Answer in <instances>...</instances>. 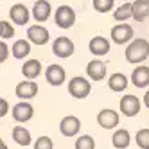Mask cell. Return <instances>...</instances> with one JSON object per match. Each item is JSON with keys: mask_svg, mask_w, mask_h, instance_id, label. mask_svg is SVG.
<instances>
[{"mask_svg": "<svg viewBox=\"0 0 149 149\" xmlns=\"http://www.w3.org/2000/svg\"><path fill=\"white\" fill-rule=\"evenodd\" d=\"M149 58V41L144 38L133 40L126 49V61L133 65H140Z\"/></svg>", "mask_w": 149, "mask_h": 149, "instance_id": "6da1fadb", "label": "cell"}, {"mask_svg": "<svg viewBox=\"0 0 149 149\" xmlns=\"http://www.w3.org/2000/svg\"><path fill=\"white\" fill-rule=\"evenodd\" d=\"M92 92V84L86 77H83V76H76V77H72L68 81V93L72 95V97H76V99H84V97H88Z\"/></svg>", "mask_w": 149, "mask_h": 149, "instance_id": "7a4b0ae2", "label": "cell"}, {"mask_svg": "<svg viewBox=\"0 0 149 149\" xmlns=\"http://www.w3.org/2000/svg\"><path fill=\"white\" fill-rule=\"evenodd\" d=\"M54 22L59 29H70L76 24V11L70 6H59L54 13Z\"/></svg>", "mask_w": 149, "mask_h": 149, "instance_id": "3957f363", "label": "cell"}, {"mask_svg": "<svg viewBox=\"0 0 149 149\" xmlns=\"http://www.w3.org/2000/svg\"><path fill=\"white\" fill-rule=\"evenodd\" d=\"M74 41L70 38H65V36H59L54 40V43H52V52H54V56L61 58V59H67L74 54Z\"/></svg>", "mask_w": 149, "mask_h": 149, "instance_id": "277c9868", "label": "cell"}, {"mask_svg": "<svg viewBox=\"0 0 149 149\" xmlns=\"http://www.w3.org/2000/svg\"><path fill=\"white\" fill-rule=\"evenodd\" d=\"M119 108H120V113L124 117H135V115L140 113L142 104H140L136 95H124L119 102Z\"/></svg>", "mask_w": 149, "mask_h": 149, "instance_id": "5b68a950", "label": "cell"}, {"mask_svg": "<svg viewBox=\"0 0 149 149\" xmlns=\"http://www.w3.org/2000/svg\"><path fill=\"white\" fill-rule=\"evenodd\" d=\"M81 130V120L77 119L76 115H67V117H63L61 122H59V131L63 136H76Z\"/></svg>", "mask_w": 149, "mask_h": 149, "instance_id": "8992f818", "label": "cell"}, {"mask_svg": "<svg viewBox=\"0 0 149 149\" xmlns=\"http://www.w3.org/2000/svg\"><path fill=\"white\" fill-rule=\"evenodd\" d=\"M131 38H133V27L131 25H127V24H117V25H113V29H111V40H113V43L124 45V43H127V41H131Z\"/></svg>", "mask_w": 149, "mask_h": 149, "instance_id": "52a82bcc", "label": "cell"}, {"mask_svg": "<svg viewBox=\"0 0 149 149\" xmlns=\"http://www.w3.org/2000/svg\"><path fill=\"white\" fill-rule=\"evenodd\" d=\"M27 38H29L31 43H34V45H40V47H41V45L49 43L50 34H49V31H47L43 25L36 24V25H31V27L27 29Z\"/></svg>", "mask_w": 149, "mask_h": 149, "instance_id": "ba28073f", "label": "cell"}, {"mask_svg": "<svg viewBox=\"0 0 149 149\" xmlns=\"http://www.w3.org/2000/svg\"><path fill=\"white\" fill-rule=\"evenodd\" d=\"M11 113H13V119H15L16 122H22V124H24V122H27V120L33 119L34 108H33V104H29L27 101H20L18 104L13 106Z\"/></svg>", "mask_w": 149, "mask_h": 149, "instance_id": "9c48e42d", "label": "cell"}, {"mask_svg": "<svg viewBox=\"0 0 149 149\" xmlns=\"http://www.w3.org/2000/svg\"><path fill=\"white\" fill-rule=\"evenodd\" d=\"M97 124L104 130H115L119 126V113L115 110H110V108H104L97 113Z\"/></svg>", "mask_w": 149, "mask_h": 149, "instance_id": "30bf717a", "label": "cell"}, {"mask_svg": "<svg viewBox=\"0 0 149 149\" xmlns=\"http://www.w3.org/2000/svg\"><path fill=\"white\" fill-rule=\"evenodd\" d=\"M45 79L52 86H61L67 79V72L61 65H49L45 70Z\"/></svg>", "mask_w": 149, "mask_h": 149, "instance_id": "8fae6325", "label": "cell"}, {"mask_svg": "<svg viewBox=\"0 0 149 149\" xmlns=\"http://www.w3.org/2000/svg\"><path fill=\"white\" fill-rule=\"evenodd\" d=\"M15 93H16V97L22 99V101L33 99V97H36V93H38V84L34 81H22V83L16 84Z\"/></svg>", "mask_w": 149, "mask_h": 149, "instance_id": "7c38bea8", "label": "cell"}, {"mask_svg": "<svg viewBox=\"0 0 149 149\" xmlns=\"http://www.w3.org/2000/svg\"><path fill=\"white\" fill-rule=\"evenodd\" d=\"M9 18H11V22L16 24V25H25V24H29L31 13L24 4H15L9 9Z\"/></svg>", "mask_w": 149, "mask_h": 149, "instance_id": "4fadbf2b", "label": "cell"}, {"mask_svg": "<svg viewBox=\"0 0 149 149\" xmlns=\"http://www.w3.org/2000/svg\"><path fill=\"white\" fill-rule=\"evenodd\" d=\"M50 13H52V7L47 0H36L34 6H33V18L36 20L38 24H43L50 18Z\"/></svg>", "mask_w": 149, "mask_h": 149, "instance_id": "5bb4252c", "label": "cell"}, {"mask_svg": "<svg viewBox=\"0 0 149 149\" xmlns=\"http://www.w3.org/2000/svg\"><path fill=\"white\" fill-rule=\"evenodd\" d=\"M86 74L92 81H102L106 77V63L101 59H92L86 65Z\"/></svg>", "mask_w": 149, "mask_h": 149, "instance_id": "9a60e30c", "label": "cell"}, {"mask_svg": "<svg viewBox=\"0 0 149 149\" xmlns=\"http://www.w3.org/2000/svg\"><path fill=\"white\" fill-rule=\"evenodd\" d=\"M88 49L93 56H106L110 52V41L106 40L104 36H95L90 40Z\"/></svg>", "mask_w": 149, "mask_h": 149, "instance_id": "2e32d148", "label": "cell"}, {"mask_svg": "<svg viewBox=\"0 0 149 149\" xmlns=\"http://www.w3.org/2000/svg\"><path fill=\"white\" fill-rule=\"evenodd\" d=\"M131 81L136 88H146L149 86V67H136L131 74Z\"/></svg>", "mask_w": 149, "mask_h": 149, "instance_id": "e0dca14e", "label": "cell"}, {"mask_svg": "<svg viewBox=\"0 0 149 149\" xmlns=\"http://www.w3.org/2000/svg\"><path fill=\"white\" fill-rule=\"evenodd\" d=\"M111 144H113V147L115 149H127L130 147V144H131V135H130V131L127 130H117L115 133H113V136H111Z\"/></svg>", "mask_w": 149, "mask_h": 149, "instance_id": "ac0fdd59", "label": "cell"}, {"mask_svg": "<svg viewBox=\"0 0 149 149\" xmlns=\"http://www.w3.org/2000/svg\"><path fill=\"white\" fill-rule=\"evenodd\" d=\"M22 74H24V77H27L29 81L36 79L41 74V63L38 59H27L24 63V67H22Z\"/></svg>", "mask_w": 149, "mask_h": 149, "instance_id": "d6986e66", "label": "cell"}, {"mask_svg": "<svg viewBox=\"0 0 149 149\" xmlns=\"http://www.w3.org/2000/svg\"><path fill=\"white\" fill-rule=\"evenodd\" d=\"M11 54L16 59H24L31 54V41L29 40H16L11 47Z\"/></svg>", "mask_w": 149, "mask_h": 149, "instance_id": "ffe728a7", "label": "cell"}, {"mask_svg": "<svg viewBox=\"0 0 149 149\" xmlns=\"http://www.w3.org/2000/svg\"><path fill=\"white\" fill-rule=\"evenodd\" d=\"M108 88L111 92H124L127 88V77L120 72H115L108 77Z\"/></svg>", "mask_w": 149, "mask_h": 149, "instance_id": "44dd1931", "label": "cell"}, {"mask_svg": "<svg viewBox=\"0 0 149 149\" xmlns=\"http://www.w3.org/2000/svg\"><path fill=\"white\" fill-rule=\"evenodd\" d=\"M149 16V0H135L133 2V20L144 22Z\"/></svg>", "mask_w": 149, "mask_h": 149, "instance_id": "7402d4cb", "label": "cell"}, {"mask_svg": "<svg viewBox=\"0 0 149 149\" xmlns=\"http://www.w3.org/2000/svg\"><path fill=\"white\" fill-rule=\"evenodd\" d=\"M13 138L15 142L18 146H31V142H33V138H31V131L27 130V127L24 126H15L13 127Z\"/></svg>", "mask_w": 149, "mask_h": 149, "instance_id": "603a6c76", "label": "cell"}, {"mask_svg": "<svg viewBox=\"0 0 149 149\" xmlns=\"http://www.w3.org/2000/svg\"><path fill=\"white\" fill-rule=\"evenodd\" d=\"M113 18L117 22H126L127 18H133V4H122L119 9H115Z\"/></svg>", "mask_w": 149, "mask_h": 149, "instance_id": "cb8c5ba5", "label": "cell"}, {"mask_svg": "<svg viewBox=\"0 0 149 149\" xmlns=\"http://www.w3.org/2000/svg\"><path fill=\"white\" fill-rule=\"evenodd\" d=\"M135 142L140 149H149V127H144V130H138L135 135Z\"/></svg>", "mask_w": 149, "mask_h": 149, "instance_id": "d4e9b609", "label": "cell"}, {"mask_svg": "<svg viewBox=\"0 0 149 149\" xmlns=\"http://www.w3.org/2000/svg\"><path fill=\"white\" fill-rule=\"evenodd\" d=\"M76 149H95V140L90 135H81L76 138Z\"/></svg>", "mask_w": 149, "mask_h": 149, "instance_id": "484cf974", "label": "cell"}, {"mask_svg": "<svg viewBox=\"0 0 149 149\" xmlns=\"http://www.w3.org/2000/svg\"><path fill=\"white\" fill-rule=\"evenodd\" d=\"M113 2L115 0H93V9L97 13H108L113 7Z\"/></svg>", "mask_w": 149, "mask_h": 149, "instance_id": "4316f807", "label": "cell"}, {"mask_svg": "<svg viewBox=\"0 0 149 149\" xmlns=\"http://www.w3.org/2000/svg\"><path fill=\"white\" fill-rule=\"evenodd\" d=\"M34 149H54V142L50 136H40L34 142Z\"/></svg>", "mask_w": 149, "mask_h": 149, "instance_id": "83f0119b", "label": "cell"}, {"mask_svg": "<svg viewBox=\"0 0 149 149\" xmlns=\"http://www.w3.org/2000/svg\"><path fill=\"white\" fill-rule=\"evenodd\" d=\"M15 36V27H13V24H9V22H6L4 20V34H2V38L4 40H9V38H13Z\"/></svg>", "mask_w": 149, "mask_h": 149, "instance_id": "f1b7e54d", "label": "cell"}, {"mask_svg": "<svg viewBox=\"0 0 149 149\" xmlns=\"http://www.w3.org/2000/svg\"><path fill=\"white\" fill-rule=\"evenodd\" d=\"M7 56H9V47H7L6 41L0 40V63H4L7 59Z\"/></svg>", "mask_w": 149, "mask_h": 149, "instance_id": "f546056e", "label": "cell"}, {"mask_svg": "<svg viewBox=\"0 0 149 149\" xmlns=\"http://www.w3.org/2000/svg\"><path fill=\"white\" fill-rule=\"evenodd\" d=\"M7 111H9V102H7L6 99L0 97V117H6Z\"/></svg>", "mask_w": 149, "mask_h": 149, "instance_id": "4dcf8cb0", "label": "cell"}, {"mask_svg": "<svg viewBox=\"0 0 149 149\" xmlns=\"http://www.w3.org/2000/svg\"><path fill=\"white\" fill-rule=\"evenodd\" d=\"M144 104H146V108L149 110V90L144 93Z\"/></svg>", "mask_w": 149, "mask_h": 149, "instance_id": "1f68e13d", "label": "cell"}, {"mask_svg": "<svg viewBox=\"0 0 149 149\" xmlns=\"http://www.w3.org/2000/svg\"><path fill=\"white\" fill-rule=\"evenodd\" d=\"M4 34V20H0V38Z\"/></svg>", "mask_w": 149, "mask_h": 149, "instance_id": "d6a6232c", "label": "cell"}, {"mask_svg": "<svg viewBox=\"0 0 149 149\" xmlns=\"http://www.w3.org/2000/svg\"><path fill=\"white\" fill-rule=\"evenodd\" d=\"M0 149H9V147H7V146H6L4 142H0Z\"/></svg>", "mask_w": 149, "mask_h": 149, "instance_id": "836d02e7", "label": "cell"}, {"mask_svg": "<svg viewBox=\"0 0 149 149\" xmlns=\"http://www.w3.org/2000/svg\"><path fill=\"white\" fill-rule=\"evenodd\" d=\"M0 142H2V138H0Z\"/></svg>", "mask_w": 149, "mask_h": 149, "instance_id": "e575fe53", "label": "cell"}, {"mask_svg": "<svg viewBox=\"0 0 149 149\" xmlns=\"http://www.w3.org/2000/svg\"><path fill=\"white\" fill-rule=\"evenodd\" d=\"M133 2H135V0H133Z\"/></svg>", "mask_w": 149, "mask_h": 149, "instance_id": "d590c367", "label": "cell"}]
</instances>
